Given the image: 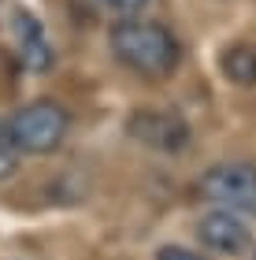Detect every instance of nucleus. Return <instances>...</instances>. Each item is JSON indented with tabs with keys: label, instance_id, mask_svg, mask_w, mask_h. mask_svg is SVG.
I'll use <instances>...</instances> for the list:
<instances>
[{
	"label": "nucleus",
	"instance_id": "1",
	"mask_svg": "<svg viewBox=\"0 0 256 260\" xmlns=\"http://www.w3.org/2000/svg\"><path fill=\"white\" fill-rule=\"evenodd\" d=\"M108 49L115 63L145 82H167L182 67V41L171 26L156 19H115L108 30Z\"/></svg>",
	"mask_w": 256,
	"mask_h": 260
},
{
	"label": "nucleus",
	"instance_id": "2",
	"mask_svg": "<svg viewBox=\"0 0 256 260\" xmlns=\"http://www.w3.org/2000/svg\"><path fill=\"white\" fill-rule=\"evenodd\" d=\"M4 123H8V134L15 141L19 156H52L71 134V112L60 101H49V97H38V101L22 104V108H15L11 119H4Z\"/></svg>",
	"mask_w": 256,
	"mask_h": 260
},
{
	"label": "nucleus",
	"instance_id": "3",
	"mask_svg": "<svg viewBox=\"0 0 256 260\" xmlns=\"http://www.w3.org/2000/svg\"><path fill=\"white\" fill-rule=\"evenodd\" d=\"M201 193L212 208H227L238 216H256V164L252 160H219L201 171Z\"/></svg>",
	"mask_w": 256,
	"mask_h": 260
},
{
	"label": "nucleus",
	"instance_id": "4",
	"mask_svg": "<svg viewBox=\"0 0 256 260\" xmlns=\"http://www.w3.org/2000/svg\"><path fill=\"white\" fill-rule=\"evenodd\" d=\"M126 134L156 152H182L190 145V123L167 108H137L126 115Z\"/></svg>",
	"mask_w": 256,
	"mask_h": 260
},
{
	"label": "nucleus",
	"instance_id": "5",
	"mask_svg": "<svg viewBox=\"0 0 256 260\" xmlns=\"http://www.w3.org/2000/svg\"><path fill=\"white\" fill-rule=\"evenodd\" d=\"M197 242L223 256H245L252 253L256 234H252L249 216H238V212H227V208H208L197 219Z\"/></svg>",
	"mask_w": 256,
	"mask_h": 260
},
{
	"label": "nucleus",
	"instance_id": "6",
	"mask_svg": "<svg viewBox=\"0 0 256 260\" xmlns=\"http://www.w3.org/2000/svg\"><path fill=\"white\" fill-rule=\"evenodd\" d=\"M11 26H15V41H19V60L26 71L33 75H49L56 56H52V45H49V34L38 19L30 15V11H15V19H11Z\"/></svg>",
	"mask_w": 256,
	"mask_h": 260
},
{
	"label": "nucleus",
	"instance_id": "7",
	"mask_svg": "<svg viewBox=\"0 0 256 260\" xmlns=\"http://www.w3.org/2000/svg\"><path fill=\"white\" fill-rule=\"evenodd\" d=\"M219 71L234 86H256V45L252 41H234L219 52Z\"/></svg>",
	"mask_w": 256,
	"mask_h": 260
},
{
	"label": "nucleus",
	"instance_id": "8",
	"mask_svg": "<svg viewBox=\"0 0 256 260\" xmlns=\"http://www.w3.org/2000/svg\"><path fill=\"white\" fill-rule=\"evenodd\" d=\"M15 171H19V149L8 134V123L0 119V182H8Z\"/></svg>",
	"mask_w": 256,
	"mask_h": 260
},
{
	"label": "nucleus",
	"instance_id": "9",
	"mask_svg": "<svg viewBox=\"0 0 256 260\" xmlns=\"http://www.w3.org/2000/svg\"><path fill=\"white\" fill-rule=\"evenodd\" d=\"M93 8H100V11H112V15H119V19H126V15H137L149 0H89Z\"/></svg>",
	"mask_w": 256,
	"mask_h": 260
},
{
	"label": "nucleus",
	"instance_id": "10",
	"mask_svg": "<svg viewBox=\"0 0 256 260\" xmlns=\"http://www.w3.org/2000/svg\"><path fill=\"white\" fill-rule=\"evenodd\" d=\"M156 260H204V256L186 249V245H164V249L156 253Z\"/></svg>",
	"mask_w": 256,
	"mask_h": 260
},
{
	"label": "nucleus",
	"instance_id": "11",
	"mask_svg": "<svg viewBox=\"0 0 256 260\" xmlns=\"http://www.w3.org/2000/svg\"><path fill=\"white\" fill-rule=\"evenodd\" d=\"M252 260H256V249H252Z\"/></svg>",
	"mask_w": 256,
	"mask_h": 260
}]
</instances>
